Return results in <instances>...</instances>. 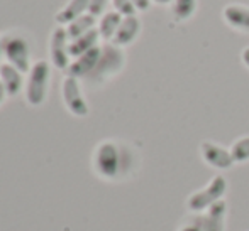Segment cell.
<instances>
[{
  "label": "cell",
  "mask_w": 249,
  "mask_h": 231,
  "mask_svg": "<svg viewBox=\"0 0 249 231\" xmlns=\"http://www.w3.org/2000/svg\"><path fill=\"white\" fill-rule=\"evenodd\" d=\"M131 150H127L124 145H119L117 142H112V140L100 142L93 152V169L102 179H117L124 176L127 169H131Z\"/></svg>",
  "instance_id": "cell-1"
},
{
  "label": "cell",
  "mask_w": 249,
  "mask_h": 231,
  "mask_svg": "<svg viewBox=\"0 0 249 231\" xmlns=\"http://www.w3.org/2000/svg\"><path fill=\"white\" fill-rule=\"evenodd\" d=\"M125 64V54L121 47L114 46V44H105L102 47V56L99 59V64L95 66L92 73L87 76V81L93 83V85H100V83L110 79L117 73L122 71Z\"/></svg>",
  "instance_id": "cell-2"
},
{
  "label": "cell",
  "mask_w": 249,
  "mask_h": 231,
  "mask_svg": "<svg viewBox=\"0 0 249 231\" xmlns=\"http://www.w3.org/2000/svg\"><path fill=\"white\" fill-rule=\"evenodd\" d=\"M227 179L224 176H213L210 179V183L205 187L195 191L194 194H190V198L187 199V208L194 215H202L203 211L210 208L212 204H215L217 201L224 199L227 192Z\"/></svg>",
  "instance_id": "cell-3"
},
{
  "label": "cell",
  "mask_w": 249,
  "mask_h": 231,
  "mask_svg": "<svg viewBox=\"0 0 249 231\" xmlns=\"http://www.w3.org/2000/svg\"><path fill=\"white\" fill-rule=\"evenodd\" d=\"M51 68L48 61H37L29 71L26 85V100L31 107H41L46 101L48 88H50Z\"/></svg>",
  "instance_id": "cell-4"
},
{
  "label": "cell",
  "mask_w": 249,
  "mask_h": 231,
  "mask_svg": "<svg viewBox=\"0 0 249 231\" xmlns=\"http://www.w3.org/2000/svg\"><path fill=\"white\" fill-rule=\"evenodd\" d=\"M2 49L7 62L17 68L20 73L31 71V49L29 43L22 36L16 34H7L2 37Z\"/></svg>",
  "instance_id": "cell-5"
},
{
  "label": "cell",
  "mask_w": 249,
  "mask_h": 231,
  "mask_svg": "<svg viewBox=\"0 0 249 231\" xmlns=\"http://www.w3.org/2000/svg\"><path fill=\"white\" fill-rule=\"evenodd\" d=\"M61 94H63V101H65L70 113L75 115V117H80V118L89 115L90 108H89L87 100L83 98L78 79L71 78V76H66L61 83Z\"/></svg>",
  "instance_id": "cell-6"
},
{
  "label": "cell",
  "mask_w": 249,
  "mask_h": 231,
  "mask_svg": "<svg viewBox=\"0 0 249 231\" xmlns=\"http://www.w3.org/2000/svg\"><path fill=\"white\" fill-rule=\"evenodd\" d=\"M70 37L68 32H66L65 27H56L53 31L51 36V43H50V54H51V62L56 69H61V71H66L71 64L70 61Z\"/></svg>",
  "instance_id": "cell-7"
},
{
  "label": "cell",
  "mask_w": 249,
  "mask_h": 231,
  "mask_svg": "<svg viewBox=\"0 0 249 231\" xmlns=\"http://www.w3.org/2000/svg\"><path fill=\"white\" fill-rule=\"evenodd\" d=\"M200 155H202L203 162L209 164L213 169L227 170L236 164L229 149H226V147L219 145L215 142H210V140H205V142L200 143Z\"/></svg>",
  "instance_id": "cell-8"
},
{
  "label": "cell",
  "mask_w": 249,
  "mask_h": 231,
  "mask_svg": "<svg viewBox=\"0 0 249 231\" xmlns=\"http://www.w3.org/2000/svg\"><path fill=\"white\" fill-rule=\"evenodd\" d=\"M227 213H229V208H227L226 199H220L215 204L210 206L207 211L200 215L203 231H226Z\"/></svg>",
  "instance_id": "cell-9"
},
{
  "label": "cell",
  "mask_w": 249,
  "mask_h": 231,
  "mask_svg": "<svg viewBox=\"0 0 249 231\" xmlns=\"http://www.w3.org/2000/svg\"><path fill=\"white\" fill-rule=\"evenodd\" d=\"M222 19L231 29L243 34H249V5L229 3V5L224 7Z\"/></svg>",
  "instance_id": "cell-10"
},
{
  "label": "cell",
  "mask_w": 249,
  "mask_h": 231,
  "mask_svg": "<svg viewBox=\"0 0 249 231\" xmlns=\"http://www.w3.org/2000/svg\"><path fill=\"white\" fill-rule=\"evenodd\" d=\"M100 56H102V47L100 46L90 49L89 52H85V54H82L80 58H76L75 61L70 64V68L66 69V73H68V76H71V78H76V79L83 78L85 79L87 76L95 69V66L99 64Z\"/></svg>",
  "instance_id": "cell-11"
},
{
  "label": "cell",
  "mask_w": 249,
  "mask_h": 231,
  "mask_svg": "<svg viewBox=\"0 0 249 231\" xmlns=\"http://www.w3.org/2000/svg\"><path fill=\"white\" fill-rule=\"evenodd\" d=\"M139 32H141V20L136 15L124 17L122 24L119 26L117 32H115L114 39H112V44L117 47H125L138 39Z\"/></svg>",
  "instance_id": "cell-12"
},
{
  "label": "cell",
  "mask_w": 249,
  "mask_h": 231,
  "mask_svg": "<svg viewBox=\"0 0 249 231\" xmlns=\"http://www.w3.org/2000/svg\"><path fill=\"white\" fill-rule=\"evenodd\" d=\"M0 81L5 86L7 96L14 98L22 92V86H24L22 73L17 68H14L12 64H9V62L0 66Z\"/></svg>",
  "instance_id": "cell-13"
},
{
  "label": "cell",
  "mask_w": 249,
  "mask_h": 231,
  "mask_svg": "<svg viewBox=\"0 0 249 231\" xmlns=\"http://www.w3.org/2000/svg\"><path fill=\"white\" fill-rule=\"evenodd\" d=\"M90 0H70V3L63 10L56 14V22L59 26H70L73 20L82 17L89 10Z\"/></svg>",
  "instance_id": "cell-14"
},
{
  "label": "cell",
  "mask_w": 249,
  "mask_h": 231,
  "mask_svg": "<svg viewBox=\"0 0 249 231\" xmlns=\"http://www.w3.org/2000/svg\"><path fill=\"white\" fill-rule=\"evenodd\" d=\"M99 39H100V32L99 29H92L90 32H87L85 36L78 37V39L75 41H70V56L71 58H80L82 54H85V52H89L90 49L97 47L99 46Z\"/></svg>",
  "instance_id": "cell-15"
},
{
  "label": "cell",
  "mask_w": 249,
  "mask_h": 231,
  "mask_svg": "<svg viewBox=\"0 0 249 231\" xmlns=\"http://www.w3.org/2000/svg\"><path fill=\"white\" fill-rule=\"evenodd\" d=\"M122 19L124 17L121 15L119 12H115V10H110V12H105L104 15H102L100 22H99V32H100V37L104 41H112L115 36V32H117L119 26L122 24Z\"/></svg>",
  "instance_id": "cell-16"
},
{
  "label": "cell",
  "mask_w": 249,
  "mask_h": 231,
  "mask_svg": "<svg viewBox=\"0 0 249 231\" xmlns=\"http://www.w3.org/2000/svg\"><path fill=\"white\" fill-rule=\"evenodd\" d=\"M95 24H97V17H93L92 14H83L82 17L73 20L70 26H66V32H68L70 41H75L78 37L85 36L87 32L95 29Z\"/></svg>",
  "instance_id": "cell-17"
},
{
  "label": "cell",
  "mask_w": 249,
  "mask_h": 231,
  "mask_svg": "<svg viewBox=\"0 0 249 231\" xmlns=\"http://www.w3.org/2000/svg\"><path fill=\"white\" fill-rule=\"evenodd\" d=\"M197 0H173L171 2V12H173L175 19L183 22V20L194 17V14L197 12Z\"/></svg>",
  "instance_id": "cell-18"
},
{
  "label": "cell",
  "mask_w": 249,
  "mask_h": 231,
  "mask_svg": "<svg viewBox=\"0 0 249 231\" xmlns=\"http://www.w3.org/2000/svg\"><path fill=\"white\" fill-rule=\"evenodd\" d=\"M231 154H232V159L236 164H244L249 162V135L239 137L236 142L231 145Z\"/></svg>",
  "instance_id": "cell-19"
},
{
  "label": "cell",
  "mask_w": 249,
  "mask_h": 231,
  "mask_svg": "<svg viewBox=\"0 0 249 231\" xmlns=\"http://www.w3.org/2000/svg\"><path fill=\"white\" fill-rule=\"evenodd\" d=\"M112 5H114L115 12H119L122 17H132L138 12L132 0H112Z\"/></svg>",
  "instance_id": "cell-20"
},
{
  "label": "cell",
  "mask_w": 249,
  "mask_h": 231,
  "mask_svg": "<svg viewBox=\"0 0 249 231\" xmlns=\"http://www.w3.org/2000/svg\"><path fill=\"white\" fill-rule=\"evenodd\" d=\"M177 231H203L202 221H200V215H194V218L185 219Z\"/></svg>",
  "instance_id": "cell-21"
},
{
  "label": "cell",
  "mask_w": 249,
  "mask_h": 231,
  "mask_svg": "<svg viewBox=\"0 0 249 231\" xmlns=\"http://www.w3.org/2000/svg\"><path fill=\"white\" fill-rule=\"evenodd\" d=\"M110 0H90V5H89V14H92L93 17H100L104 15L105 12V7Z\"/></svg>",
  "instance_id": "cell-22"
},
{
  "label": "cell",
  "mask_w": 249,
  "mask_h": 231,
  "mask_svg": "<svg viewBox=\"0 0 249 231\" xmlns=\"http://www.w3.org/2000/svg\"><path fill=\"white\" fill-rule=\"evenodd\" d=\"M132 3H134L138 12H146L151 7V0H132Z\"/></svg>",
  "instance_id": "cell-23"
},
{
  "label": "cell",
  "mask_w": 249,
  "mask_h": 231,
  "mask_svg": "<svg viewBox=\"0 0 249 231\" xmlns=\"http://www.w3.org/2000/svg\"><path fill=\"white\" fill-rule=\"evenodd\" d=\"M241 59H243V64L249 69V46L243 49V52H241Z\"/></svg>",
  "instance_id": "cell-24"
},
{
  "label": "cell",
  "mask_w": 249,
  "mask_h": 231,
  "mask_svg": "<svg viewBox=\"0 0 249 231\" xmlns=\"http://www.w3.org/2000/svg\"><path fill=\"white\" fill-rule=\"evenodd\" d=\"M7 96V92H5V86H3V83L0 81V105L3 103V100H5Z\"/></svg>",
  "instance_id": "cell-25"
},
{
  "label": "cell",
  "mask_w": 249,
  "mask_h": 231,
  "mask_svg": "<svg viewBox=\"0 0 249 231\" xmlns=\"http://www.w3.org/2000/svg\"><path fill=\"white\" fill-rule=\"evenodd\" d=\"M153 3H156V5H170L173 0H151Z\"/></svg>",
  "instance_id": "cell-26"
},
{
  "label": "cell",
  "mask_w": 249,
  "mask_h": 231,
  "mask_svg": "<svg viewBox=\"0 0 249 231\" xmlns=\"http://www.w3.org/2000/svg\"><path fill=\"white\" fill-rule=\"evenodd\" d=\"M3 56V49H2V37H0V58Z\"/></svg>",
  "instance_id": "cell-27"
}]
</instances>
